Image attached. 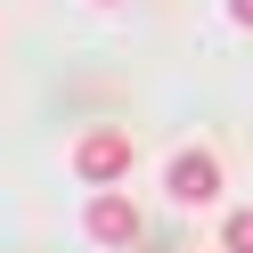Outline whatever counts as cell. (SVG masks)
I'll list each match as a JSON object with an SVG mask.
<instances>
[{
	"mask_svg": "<svg viewBox=\"0 0 253 253\" xmlns=\"http://www.w3.org/2000/svg\"><path fill=\"white\" fill-rule=\"evenodd\" d=\"M131 164H139V147H131V139H123V131H90L82 147H74V171H82L90 188H106V180H123V171H131Z\"/></svg>",
	"mask_w": 253,
	"mask_h": 253,
	"instance_id": "1",
	"label": "cell"
},
{
	"mask_svg": "<svg viewBox=\"0 0 253 253\" xmlns=\"http://www.w3.org/2000/svg\"><path fill=\"white\" fill-rule=\"evenodd\" d=\"M164 188H171L180 204H212V196H220V164H212L204 147H188V155L164 164Z\"/></svg>",
	"mask_w": 253,
	"mask_h": 253,
	"instance_id": "2",
	"label": "cell"
},
{
	"mask_svg": "<svg viewBox=\"0 0 253 253\" xmlns=\"http://www.w3.org/2000/svg\"><path fill=\"white\" fill-rule=\"evenodd\" d=\"M82 229L98 237V245H131V237H139V204H123V196H98V204L82 212Z\"/></svg>",
	"mask_w": 253,
	"mask_h": 253,
	"instance_id": "3",
	"label": "cell"
},
{
	"mask_svg": "<svg viewBox=\"0 0 253 253\" xmlns=\"http://www.w3.org/2000/svg\"><path fill=\"white\" fill-rule=\"evenodd\" d=\"M220 253H253V204L220 220Z\"/></svg>",
	"mask_w": 253,
	"mask_h": 253,
	"instance_id": "4",
	"label": "cell"
},
{
	"mask_svg": "<svg viewBox=\"0 0 253 253\" xmlns=\"http://www.w3.org/2000/svg\"><path fill=\"white\" fill-rule=\"evenodd\" d=\"M229 17H237V25H245V33H253V0H229Z\"/></svg>",
	"mask_w": 253,
	"mask_h": 253,
	"instance_id": "5",
	"label": "cell"
},
{
	"mask_svg": "<svg viewBox=\"0 0 253 253\" xmlns=\"http://www.w3.org/2000/svg\"><path fill=\"white\" fill-rule=\"evenodd\" d=\"M98 8H115V0H98Z\"/></svg>",
	"mask_w": 253,
	"mask_h": 253,
	"instance_id": "6",
	"label": "cell"
}]
</instances>
